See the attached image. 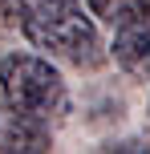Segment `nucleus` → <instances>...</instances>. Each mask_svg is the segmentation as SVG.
I'll use <instances>...</instances> for the list:
<instances>
[{"mask_svg": "<svg viewBox=\"0 0 150 154\" xmlns=\"http://www.w3.org/2000/svg\"><path fill=\"white\" fill-rule=\"evenodd\" d=\"M24 37L37 49H45L53 57H65L73 65H97L106 57L97 24L81 12L77 0H37Z\"/></svg>", "mask_w": 150, "mask_h": 154, "instance_id": "f257e3e1", "label": "nucleus"}, {"mask_svg": "<svg viewBox=\"0 0 150 154\" xmlns=\"http://www.w3.org/2000/svg\"><path fill=\"white\" fill-rule=\"evenodd\" d=\"M0 93L12 114L29 118H57L65 109V81L45 57L32 53H8L0 61Z\"/></svg>", "mask_w": 150, "mask_h": 154, "instance_id": "f03ea898", "label": "nucleus"}, {"mask_svg": "<svg viewBox=\"0 0 150 154\" xmlns=\"http://www.w3.org/2000/svg\"><path fill=\"white\" fill-rule=\"evenodd\" d=\"M114 61L134 77H150V12L114 29Z\"/></svg>", "mask_w": 150, "mask_h": 154, "instance_id": "7ed1b4c3", "label": "nucleus"}, {"mask_svg": "<svg viewBox=\"0 0 150 154\" xmlns=\"http://www.w3.org/2000/svg\"><path fill=\"white\" fill-rule=\"evenodd\" d=\"M4 150H49L53 134H49L45 118H29V114H12V122L0 130Z\"/></svg>", "mask_w": 150, "mask_h": 154, "instance_id": "20e7f679", "label": "nucleus"}, {"mask_svg": "<svg viewBox=\"0 0 150 154\" xmlns=\"http://www.w3.org/2000/svg\"><path fill=\"white\" fill-rule=\"evenodd\" d=\"M89 8H93V16H102L110 29H118V24L150 12V0H89Z\"/></svg>", "mask_w": 150, "mask_h": 154, "instance_id": "39448f33", "label": "nucleus"}, {"mask_svg": "<svg viewBox=\"0 0 150 154\" xmlns=\"http://www.w3.org/2000/svg\"><path fill=\"white\" fill-rule=\"evenodd\" d=\"M29 16H32L29 0H0V37L29 32Z\"/></svg>", "mask_w": 150, "mask_h": 154, "instance_id": "423d86ee", "label": "nucleus"}]
</instances>
